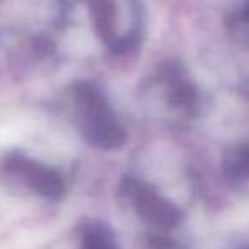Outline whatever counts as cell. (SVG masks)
Returning a JSON list of instances; mask_svg holds the SVG:
<instances>
[{
    "label": "cell",
    "mask_w": 249,
    "mask_h": 249,
    "mask_svg": "<svg viewBox=\"0 0 249 249\" xmlns=\"http://www.w3.org/2000/svg\"><path fill=\"white\" fill-rule=\"evenodd\" d=\"M139 99L151 117L168 125L188 124L205 112V95L180 59L160 63L142 82Z\"/></svg>",
    "instance_id": "6da1fadb"
},
{
    "label": "cell",
    "mask_w": 249,
    "mask_h": 249,
    "mask_svg": "<svg viewBox=\"0 0 249 249\" xmlns=\"http://www.w3.org/2000/svg\"><path fill=\"white\" fill-rule=\"evenodd\" d=\"M100 41L115 56L127 54L141 43L144 12L139 0H85Z\"/></svg>",
    "instance_id": "7a4b0ae2"
},
{
    "label": "cell",
    "mask_w": 249,
    "mask_h": 249,
    "mask_svg": "<svg viewBox=\"0 0 249 249\" xmlns=\"http://www.w3.org/2000/svg\"><path fill=\"white\" fill-rule=\"evenodd\" d=\"M73 100L78 129L90 144L107 151L124 144L125 129L97 83L76 82L73 85Z\"/></svg>",
    "instance_id": "3957f363"
},
{
    "label": "cell",
    "mask_w": 249,
    "mask_h": 249,
    "mask_svg": "<svg viewBox=\"0 0 249 249\" xmlns=\"http://www.w3.org/2000/svg\"><path fill=\"white\" fill-rule=\"evenodd\" d=\"M121 192L139 219L156 231H171L183 220L180 207L146 181L127 177L122 181Z\"/></svg>",
    "instance_id": "277c9868"
},
{
    "label": "cell",
    "mask_w": 249,
    "mask_h": 249,
    "mask_svg": "<svg viewBox=\"0 0 249 249\" xmlns=\"http://www.w3.org/2000/svg\"><path fill=\"white\" fill-rule=\"evenodd\" d=\"M16 166L20 171L24 180L27 181V185L36 194L43 195L46 198H59L65 192V183H63L61 177L51 168L36 163V161L26 160V158L17 160Z\"/></svg>",
    "instance_id": "5b68a950"
},
{
    "label": "cell",
    "mask_w": 249,
    "mask_h": 249,
    "mask_svg": "<svg viewBox=\"0 0 249 249\" xmlns=\"http://www.w3.org/2000/svg\"><path fill=\"white\" fill-rule=\"evenodd\" d=\"M222 170L226 178L234 185L249 181V142L234 144L226 151L222 160Z\"/></svg>",
    "instance_id": "8992f818"
},
{
    "label": "cell",
    "mask_w": 249,
    "mask_h": 249,
    "mask_svg": "<svg viewBox=\"0 0 249 249\" xmlns=\"http://www.w3.org/2000/svg\"><path fill=\"white\" fill-rule=\"evenodd\" d=\"M226 33L237 48L249 51V0H243L226 16Z\"/></svg>",
    "instance_id": "52a82bcc"
},
{
    "label": "cell",
    "mask_w": 249,
    "mask_h": 249,
    "mask_svg": "<svg viewBox=\"0 0 249 249\" xmlns=\"http://www.w3.org/2000/svg\"><path fill=\"white\" fill-rule=\"evenodd\" d=\"M82 249H121L107 224L89 222L82 231Z\"/></svg>",
    "instance_id": "ba28073f"
}]
</instances>
